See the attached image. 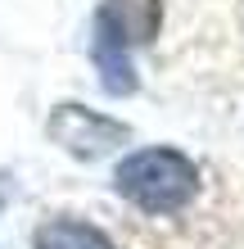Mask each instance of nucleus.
I'll list each match as a JSON object with an SVG mask.
<instances>
[{
  "label": "nucleus",
  "mask_w": 244,
  "mask_h": 249,
  "mask_svg": "<svg viewBox=\"0 0 244 249\" xmlns=\"http://www.w3.org/2000/svg\"><path fill=\"white\" fill-rule=\"evenodd\" d=\"M159 27H163V0H99L91 23V64L109 95L122 100L140 86L131 50L149 46Z\"/></svg>",
  "instance_id": "nucleus-1"
},
{
  "label": "nucleus",
  "mask_w": 244,
  "mask_h": 249,
  "mask_svg": "<svg viewBox=\"0 0 244 249\" xmlns=\"http://www.w3.org/2000/svg\"><path fill=\"white\" fill-rule=\"evenodd\" d=\"M113 190L136 204L149 217H172L199 195V168L172 145H149V150L127 154L113 172Z\"/></svg>",
  "instance_id": "nucleus-2"
},
{
  "label": "nucleus",
  "mask_w": 244,
  "mask_h": 249,
  "mask_svg": "<svg viewBox=\"0 0 244 249\" xmlns=\"http://www.w3.org/2000/svg\"><path fill=\"white\" fill-rule=\"evenodd\" d=\"M50 136L59 141L68 154H77V159H99L118 141H127V127L113 123V118H99V113H91V109L59 105L54 118H50Z\"/></svg>",
  "instance_id": "nucleus-3"
},
{
  "label": "nucleus",
  "mask_w": 244,
  "mask_h": 249,
  "mask_svg": "<svg viewBox=\"0 0 244 249\" xmlns=\"http://www.w3.org/2000/svg\"><path fill=\"white\" fill-rule=\"evenodd\" d=\"M32 249H118L95 222H81V217H54V222H41Z\"/></svg>",
  "instance_id": "nucleus-4"
}]
</instances>
